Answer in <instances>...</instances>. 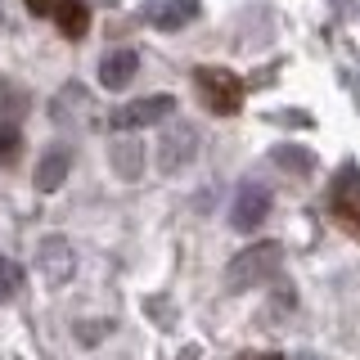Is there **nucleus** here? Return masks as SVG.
Listing matches in <instances>:
<instances>
[{"instance_id":"obj_16","label":"nucleus","mask_w":360,"mask_h":360,"mask_svg":"<svg viewBox=\"0 0 360 360\" xmlns=\"http://www.w3.org/2000/svg\"><path fill=\"white\" fill-rule=\"evenodd\" d=\"M18 292H22V266L9 262V257H0V302L18 297Z\"/></svg>"},{"instance_id":"obj_10","label":"nucleus","mask_w":360,"mask_h":360,"mask_svg":"<svg viewBox=\"0 0 360 360\" xmlns=\"http://www.w3.org/2000/svg\"><path fill=\"white\" fill-rule=\"evenodd\" d=\"M68 172H72V149H68V144H54V149H45L41 167H37V189H41V194H54V189H63Z\"/></svg>"},{"instance_id":"obj_4","label":"nucleus","mask_w":360,"mask_h":360,"mask_svg":"<svg viewBox=\"0 0 360 360\" xmlns=\"http://www.w3.org/2000/svg\"><path fill=\"white\" fill-rule=\"evenodd\" d=\"M329 212H333V221L342 225L347 234H356V239H360V172H356V167H342V176L333 180Z\"/></svg>"},{"instance_id":"obj_20","label":"nucleus","mask_w":360,"mask_h":360,"mask_svg":"<svg viewBox=\"0 0 360 360\" xmlns=\"http://www.w3.org/2000/svg\"><path fill=\"white\" fill-rule=\"evenodd\" d=\"M297 360H315V356H297Z\"/></svg>"},{"instance_id":"obj_5","label":"nucleus","mask_w":360,"mask_h":360,"mask_svg":"<svg viewBox=\"0 0 360 360\" xmlns=\"http://www.w3.org/2000/svg\"><path fill=\"white\" fill-rule=\"evenodd\" d=\"M198 153V131L189 127V122H176V127L162 131V140H158V167H162L167 176L185 172L189 162H194Z\"/></svg>"},{"instance_id":"obj_17","label":"nucleus","mask_w":360,"mask_h":360,"mask_svg":"<svg viewBox=\"0 0 360 360\" xmlns=\"http://www.w3.org/2000/svg\"><path fill=\"white\" fill-rule=\"evenodd\" d=\"M275 162L292 167V172H311V167H315V158H311L307 149H288V144H284V149H275Z\"/></svg>"},{"instance_id":"obj_12","label":"nucleus","mask_w":360,"mask_h":360,"mask_svg":"<svg viewBox=\"0 0 360 360\" xmlns=\"http://www.w3.org/2000/svg\"><path fill=\"white\" fill-rule=\"evenodd\" d=\"M54 22H59V32L63 37H72V41H82L86 32H90V9H86V0H54Z\"/></svg>"},{"instance_id":"obj_8","label":"nucleus","mask_w":360,"mask_h":360,"mask_svg":"<svg viewBox=\"0 0 360 360\" xmlns=\"http://www.w3.org/2000/svg\"><path fill=\"white\" fill-rule=\"evenodd\" d=\"M266 212H270V194H266V185H239V194H234L230 202V225L234 230H243V234H252L257 225L266 221Z\"/></svg>"},{"instance_id":"obj_14","label":"nucleus","mask_w":360,"mask_h":360,"mask_svg":"<svg viewBox=\"0 0 360 360\" xmlns=\"http://www.w3.org/2000/svg\"><path fill=\"white\" fill-rule=\"evenodd\" d=\"M27 108H32V95L22 90L18 82H9V77H0V117H27Z\"/></svg>"},{"instance_id":"obj_2","label":"nucleus","mask_w":360,"mask_h":360,"mask_svg":"<svg viewBox=\"0 0 360 360\" xmlns=\"http://www.w3.org/2000/svg\"><path fill=\"white\" fill-rule=\"evenodd\" d=\"M194 90L202 108L217 112V117H234L243 108V82L230 68H194Z\"/></svg>"},{"instance_id":"obj_9","label":"nucleus","mask_w":360,"mask_h":360,"mask_svg":"<svg viewBox=\"0 0 360 360\" xmlns=\"http://www.w3.org/2000/svg\"><path fill=\"white\" fill-rule=\"evenodd\" d=\"M198 5L202 0H144V22L158 32H180L198 18Z\"/></svg>"},{"instance_id":"obj_7","label":"nucleus","mask_w":360,"mask_h":360,"mask_svg":"<svg viewBox=\"0 0 360 360\" xmlns=\"http://www.w3.org/2000/svg\"><path fill=\"white\" fill-rule=\"evenodd\" d=\"M50 117L54 127H86V117H95V99H90V90L82 82H68L50 99Z\"/></svg>"},{"instance_id":"obj_13","label":"nucleus","mask_w":360,"mask_h":360,"mask_svg":"<svg viewBox=\"0 0 360 360\" xmlns=\"http://www.w3.org/2000/svg\"><path fill=\"white\" fill-rule=\"evenodd\" d=\"M112 172L122 180H135L144 172V144L131 140V135H122V140H112Z\"/></svg>"},{"instance_id":"obj_15","label":"nucleus","mask_w":360,"mask_h":360,"mask_svg":"<svg viewBox=\"0 0 360 360\" xmlns=\"http://www.w3.org/2000/svg\"><path fill=\"white\" fill-rule=\"evenodd\" d=\"M22 153V135L14 122H0V167H14Z\"/></svg>"},{"instance_id":"obj_18","label":"nucleus","mask_w":360,"mask_h":360,"mask_svg":"<svg viewBox=\"0 0 360 360\" xmlns=\"http://www.w3.org/2000/svg\"><path fill=\"white\" fill-rule=\"evenodd\" d=\"M22 5H27L32 14H50V9H54V0H22Z\"/></svg>"},{"instance_id":"obj_3","label":"nucleus","mask_w":360,"mask_h":360,"mask_svg":"<svg viewBox=\"0 0 360 360\" xmlns=\"http://www.w3.org/2000/svg\"><path fill=\"white\" fill-rule=\"evenodd\" d=\"M172 108H176L172 95H144V99H131V104L112 108L108 112V127L117 131V135H131V131H140V127H153V122L172 117Z\"/></svg>"},{"instance_id":"obj_6","label":"nucleus","mask_w":360,"mask_h":360,"mask_svg":"<svg viewBox=\"0 0 360 360\" xmlns=\"http://www.w3.org/2000/svg\"><path fill=\"white\" fill-rule=\"evenodd\" d=\"M37 270H41V279L50 288H59L72 279V270H77V252H72V243L59 239V234H50V239H41L37 248Z\"/></svg>"},{"instance_id":"obj_19","label":"nucleus","mask_w":360,"mask_h":360,"mask_svg":"<svg viewBox=\"0 0 360 360\" xmlns=\"http://www.w3.org/2000/svg\"><path fill=\"white\" fill-rule=\"evenodd\" d=\"M239 360H284L279 352H248V356H239Z\"/></svg>"},{"instance_id":"obj_1","label":"nucleus","mask_w":360,"mask_h":360,"mask_svg":"<svg viewBox=\"0 0 360 360\" xmlns=\"http://www.w3.org/2000/svg\"><path fill=\"white\" fill-rule=\"evenodd\" d=\"M279 257H284V248L270 243V239L243 248V252L234 257L230 266H225V288H230V292H248V288L266 284V279L279 270Z\"/></svg>"},{"instance_id":"obj_11","label":"nucleus","mask_w":360,"mask_h":360,"mask_svg":"<svg viewBox=\"0 0 360 360\" xmlns=\"http://www.w3.org/2000/svg\"><path fill=\"white\" fill-rule=\"evenodd\" d=\"M135 72H140V59H135V50H112V54H104V63H99V86L122 90V86L135 82Z\"/></svg>"}]
</instances>
